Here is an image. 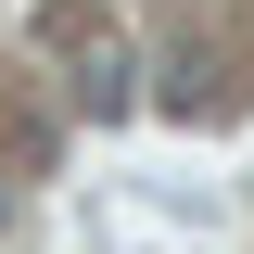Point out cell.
I'll use <instances>...</instances> for the list:
<instances>
[{"mask_svg":"<svg viewBox=\"0 0 254 254\" xmlns=\"http://www.w3.org/2000/svg\"><path fill=\"white\" fill-rule=\"evenodd\" d=\"M76 102H89V115H127V102H140V89H127V38L89 26V51H76Z\"/></svg>","mask_w":254,"mask_h":254,"instance_id":"obj_1","label":"cell"},{"mask_svg":"<svg viewBox=\"0 0 254 254\" xmlns=\"http://www.w3.org/2000/svg\"><path fill=\"white\" fill-rule=\"evenodd\" d=\"M0 216H13V203H0Z\"/></svg>","mask_w":254,"mask_h":254,"instance_id":"obj_2","label":"cell"}]
</instances>
